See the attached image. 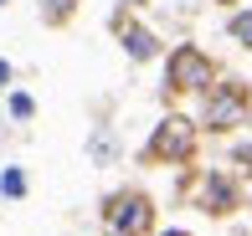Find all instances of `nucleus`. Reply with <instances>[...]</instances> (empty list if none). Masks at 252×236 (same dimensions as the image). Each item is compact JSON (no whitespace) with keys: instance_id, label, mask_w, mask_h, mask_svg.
<instances>
[{"instance_id":"1","label":"nucleus","mask_w":252,"mask_h":236,"mask_svg":"<svg viewBox=\"0 0 252 236\" xmlns=\"http://www.w3.org/2000/svg\"><path fill=\"white\" fill-rule=\"evenodd\" d=\"M216 77H221V67H216L211 52L196 47V41H180V47L165 52V87H159V98L175 103V98L206 93V87H216Z\"/></svg>"},{"instance_id":"2","label":"nucleus","mask_w":252,"mask_h":236,"mask_svg":"<svg viewBox=\"0 0 252 236\" xmlns=\"http://www.w3.org/2000/svg\"><path fill=\"white\" fill-rule=\"evenodd\" d=\"M98 221L108 236H155L159 226V210H155V195L139 185H124V190H108L98 206Z\"/></svg>"},{"instance_id":"3","label":"nucleus","mask_w":252,"mask_h":236,"mask_svg":"<svg viewBox=\"0 0 252 236\" xmlns=\"http://www.w3.org/2000/svg\"><path fill=\"white\" fill-rule=\"evenodd\" d=\"M247 108H252V82H242V77H216V87L201 93L196 129L201 133H232V129L247 123Z\"/></svg>"},{"instance_id":"4","label":"nucleus","mask_w":252,"mask_h":236,"mask_svg":"<svg viewBox=\"0 0 252 236\" xmlns=\"http://www.w3.org/2000/svg\"><path fill=\"white\" fill-rule=\"evenodd\" d=\"M196 149H201V129H196V118H186V113H165V118L150 129V139H144L139 164H190V159H196Z\"/></svg>"},{"instance_id":"5","label":"nucleus","mask_w":252,"mask_h":236,"mask_svg":"<svg viewBox=\"0 0 252 236\" xmlns=\"http://www.w3.org/2000/svg\"><path fill=\"white\" fill-rule=\"evenodd\" d=\"M196 210L211 221H226L242 210V180L232 170H201L196 175Z\"/></svg>"},{"instance_id":"6","label":"nucleus","mask_w":252,"mask_h":236,"mask_svg":"<svg viewBox=\"0 0 252 236\" xmlns=\"http://www.w3.org/2000/svg\"><path fill=\"white\" fill-rule=\"evenodd\" d=\"M108 31L119 36V47H124V57H129L134 67H144V62H155L159 52H165V41H159V31L155 26H144L134 10H113L108 16Z\"/></svg>"},{"instance_id":"7","label":"nucleus","mask_w":252,"mask_h":236,"mask_svg":"<svg viewBox=\"0 0 252 236\" xmlns=\"http://www.w3.org/2000/svg\"><path fill=\"white\" fill-rule=\"evenodd\" d=\"M31 195V175H26V164H0V200H26Z\"/></svg>"},{"instance_id":"8","label":"nucleus","mask_w":252,"mask_h":236,"mask_svg":"<svg viewBox=\"0 0 252 236\" xmlns=\"http://www.w3.org/2000/svg\"><path fill=\"white\" fill-rule=\"evenodd\" d=\"M36 113H41L36 93H26V87H10L5 93V118L10 123H36Z\"/></svg>"},{"instance_id":"9","label":"nucleus","mask_w":252,"mask_h":236,"mask_svg":"<svg viewBox=\"0 0 252 236\" xmlns=\"http://www.w3.org/2000/svg\"><path fill=\"white\" fill-rule=\"evenodd\" d=\"M77 5H83V0H36V16H41V26L62 31V26H72Z\"/></svg>"},{"instance_id":"10","label":"nucleus","mask_w":252,"mask_h":236,"mask_svg":"<svg viewBox=\"0 0 252 236\" xmlns=\"http://www.w3.org/2000/svg\"><path fill=\"white\" fill-rule=\"evenodd\" d=\"M88 159H93V164H113V159H119V133H113V129H93V133H88Z\"/></svg>"},{"instance_id":"11","label":"nucleus","mask_w":252,"mask_h":236,"mask_svg":"<svg viewBox=\"0 0 252 236\" xmlns=\"http://www.w3.org/2000/svg\"><path fill=\"white\" fill-rule=\"evenodd\" d=\"M226 36H232L242 52H252V5H237L232 16H226Z\"/></svg>"},{"instance_id":"12","label":"nucleus","mask_w":252,"mask_h":236,"mask_svg":"<svg viewBox=\"0 0 252 236\" xmlns=\"http://www.w3.org/2000/svg\"><path fill=\"white\" fill-rule=\"evenodd\" d=\"M232 164H237V170H232L237 180H242V175L252 180V144H247V139H242V144H232Z\"/></svg>"},{"instance_id":"13","label":"nucleus","mask_w":252,"mask_h":236,"mask_svg":"<svg viewBox=\"0 0 252 236\" xmlns=\"http://www.w3.org/2000/svg\"><path fill=\"white\" fill-rule=\"evenodd\" d=\"M16 77H21V72H16V62H10V57H0V98L16 87Z\"/></svg>"},{"instance_id":"14","label":"nucleus","mask_w":252,"mask_h":236,"mask_svg":"<svg viewBox=\"0 0 252 236\" xmlns=\"http://www.w3.org/2000/svg\"><path fill=\"white\" fill-rule=\"evenodd\" d=\"M144 5H150V0H119V10H134V16H139Z\"/></svg>"},{"instance_id":"15","label":"nucleus","mask_w":252,"mask_h":236,"mask_svg":"<svg viewBox=\"0 0 252 236\" xmlns=\"http://www.w3.org/2000/svg\"><path fill=\"white\" fill-rule=\"evenodd\" d=\"M155 236H190V231H180V226H170V231H155Z\"/></svg>"},{"instance_id":"16","label":"nucleus","mask_w":252,"mask_h":236,"mask_svg":"<svg viewBox=\"0 0 252 236\" xmlns=\"http://www.w3.org/2000/svg\"><path fill=\"white\" fill-rule=\"evenodd\" d=\"M216 5H242V0H216Z\"/></svg>"},{"instance_id":"17","label":"nucleus","mask_w":252,"mask_h":236,"mask_svg":"<svg viewBox=\"0 0 252 236\" xmlns=\"http://www.w3.org/2000/svg\"><path fill=\"white\" fill-rule=\"evenodd\" d=\"M247 129H252V108H247Z\"/></svg>"},{"instance_id":"18","label":"nucleus","mask_w":252,"mask_h":236,"mask_svg":"<svg viewBox=\"0 0 252 236\" xmlns=\"http://www.w3.org/2000/svg\"><path fill=\"white\" fill-rule=\"evenodd\" d=\"M5 5H10V0H0V10H5Z\"/></svg>"}]
</instances>
